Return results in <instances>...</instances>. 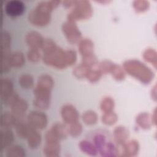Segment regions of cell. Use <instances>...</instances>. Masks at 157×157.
Masks as SVG:
<instances>
[{"mask_svg":"<svg viewBox=\"0 0 157 157\" xmlns=\"http://www.w3.org/2000/svg\"><path fill=\"white\" fill-rule=\"evenodd\" d=\"M86 139L96 148L102 156H117L119 150L110 132L105 129H96L88 133Z\"/></svg>","mask_w":157,"mask_h":157,"instance_id":"1","label":"cell"},{"mask_svg":"<svg viewBox=\"0 0 157 157\" xmlns=\"http://www.w3.org/2000/svg\"><path fill=\"white\" fill-rule=\"evenodd\" d=\"M25 6L21 1L13 0L9 1L5 6L6 13L11 17L21 15L24 11Z\"/></svg>","mask_w":157,"mask_h":157,"instance_id":"2","label":"cell"},{"mask_svg":"<svg viewBox=\"0 0 157 157\" xmlns=\"http://www.w3.org/2000/svg\"><path fill=\"white\" fill-rule=\"evenodd\" d=\"M59 145L57 142H49L44 147V154L47 156H58L59 153Z\"/></svg>","mask_w":157,"mask_h":157,"instance_id":"3","label":"cell"},{"mask_svg":"<svg viewBox=\"0 0 157 157\" xmlns=\"http://www.w3.org/2000/svg\"><path fill=\"white\" fill-rule=\"evenodd\" d=\"M138 144L136 142L131 141L124 146V151L122 155L125 156H136L138 153Z\"/></svg>","mask_w":157,"mask_h":157,"instance_id":"4","label":"cell"},{"mask_svg":"<svg viewBox=\"0 0 157 157\" xmlns=\"http://www.w3.org/2000/svg\"><path fill=\"white\" fill-rule=\"evenodd\" d=\"M80 149L85 153L91 155V156H96L97 155V150L94 145L90 142L88 140H85L80 142Z\"/></svg>","mask_w":157,"mask_h":157,"instance_id":"5","label":"cell"},{"mask_svg":"<svg viewBox=\"0 0 157 157\" xmlns=\"http://www.w3.org/2000/svg\"><path fill=\"white\" fill-rule=\"evenodd\" d=\"M71 107L67 106L64 107L62 110V115L63 119L67 122H72L74 121L77 120V114L74 109H71Z\"/></svg>","mask_w":157,"mask_h":157,"instance_id":"6","label":"cell"},{"mask_svg":"<svg viewBox=\"0 0 157 157\" xmlns=\"http://www.w3.org/2000/svg\"><path fill=\"white\" fill-rule=\"evenodd\" d=\"M25 155L24 150L18 145L9 147L6 152V156L7 157H23Z\"/></svg>","mask_w":157,"mask_h":157,"instance_id":"7","label":"cell"},{"mask_svg":"<svg viewBox=\"0 0 157 157\" xmlns=\"http://www.w3.org/2000/svg\"><path fill=\"white\" fill-rule=\"evenodd\" d=\"M40 136L36 133L31 134V136L28 140V145L31 148H36L40 144Z\"/></svg>","mask_w":157,"mask_h":157,"instance_id":"8","label":"cell"},{"mask_svg":"<svg viewBox=\"0 0 157 157\" xmlns=\"http://www.w3.org/2000/svg\"><path fill=\"white\" fill-rule=\"evenodd\" d=\"M2 147L4 148V147H6L7 145H9L11 141L12 140V134L11 133L10 131H5V136L2 134Z\"/></svg>","mask_w":157,"mask_h":157,"instance_id":"9","label":"cell"},{"mask_svg":"<svg viewBox=\"0 0 157 157\" xmlns=\"http://www.w3.org/2000/svg\"><path fill=\"white\" fill-rule=\"evenodd\" d=\"M20 84L25 88L30 87L33 84L32 78L28 75L22 76L20 79Z\"/></svg>","mask_w":157,"mask_h":157,"instance_id":"10","label":"cell"},{"mask_svg":"<svg viewBox=\"0 0 157 157\" xmlns=\"http://www.w3.org/2000/svg\"><path fill=\"white\" fill-rule=\"evenodd\" d=\"M12 61L13 65L14 66H19L23 63V56L21 53H14L12 56Z\"/></svg>","mask_w":157,"mask_h":157,"instance_id":"11","label":"cell"},{"mask_svg":"<svg viewBox=\"0 0 157 157\" xmlns=\"http://www.w3.org/2000/svg\"><path fill=\"white\" fill-rule=\"evenodd\" d=\"M81 126L80 124H74L73 126H71V132L72 135L75 136L77 135L78 134H80V130H81Z\"/></svg>","mask_w":157,"mask_h":157,"instance_id":"12","label":"cell"}]
</instances>
